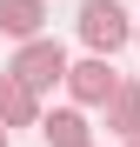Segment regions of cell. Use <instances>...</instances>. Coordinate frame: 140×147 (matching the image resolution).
Wrapping results in <instances>:
<instances>
[{
    "instance_id": "obj_8",
    "label": "cell",
    "mask_w": 140,
    "mask_h": 147,
    "mask_svg": "<svg viewBox=\"0 0 140 147\" xmlns=\"http://www.w3.org/2000/svg\"><path fill=\"white\" fill-rule=\"evenodd\" d=\"M0 147H13V140H7V127H0Z\"/></svg>"
},
{
    "instance_id": "obj_7",
    "label": "cell",
    "mask_w": 140,
    "mask_h": 147,
    "mask_svg": "<svg viewBox=\"0 0 140 147\" xmlns=\"http://www.w3.org/2000/svg\"><path fill=\"white\" fill-rule=\"evenodd\" d=\"M107 127L120 134V140H140V87H133V80L113 87V100H107Z\"/></svg>"
},
{
    "instance_id": "obj_6",
    "label": "cell",
    "mask_w": 140,
    "mask_h": 147,
    "mask_svg": "<svg viewBox=\"0 0 140 147\" xmlns=\"http://www.w3.org/2000/svg\"><path fill=\"white\" fill-rule=\"evenodd\" d=\"M0 127H40V100L13 74H0Z\"/></svg>"
},
{
    "instance_id": "obj_9",
    "label": "cell",
    "mask_w": 140,
    "mask_h": 147,
    "mask_svg": "<svg viewBox=\"0 0 140 147\" xmlns=\"http://www.w3.org/2000/svg\"><path fill=\"white\" fill-rule=\"evenodd\" d=\"M133 40H140V27H133Z\"/></svg>"
},
{
    "instance_id": "obj_3",
    "label": "cell",
    "mask_w": 140,
    "mask_h": 147,
    "mask_svg": "<svg viewBox=\"0 0 140 147\" xmlns=\"http://www.w3.org/2000/svg\"><path fill=\"white\" fill-rule=\"evenodd\" d=\"M60 87L74 94L80 107H107V100H113V87H120V74H113V60H93V54H87L80 67H67V80H60Z\"/></svg>"
},
{
    "instance_id": "obj_10",
    "label": "cell",
    "mask_w": 140,
    "mask_h": 147,
    "mask_svg": "<svg viewBox=\"0 0 140 147\" xmlns=\"http://www.w3.org/2000/svg\"><path fill=\"white\" fill-rule=\"evenodd\" d=\"M127 147H140V140H127Z\"/></svg>"
},
{
    "instance_id": "obj_4",
    "label": "cell",
    "mask_w": 140,
    "mask_h": 147,
    "mask_svg": "<svg viewBox=\"0 0 140 147\" xmlns=\"http://www.w3.org/2000/svg\"><path fill=\"white\" fill-rule=\"evenodd\" d=\"M40 140L47 147H93V127L80 107H54V114H40Z\"/></svg>"
},
{
    "instance_id": "obj_5",
    "label": "cell",
    "mask_w": 140,
    "mask_h": 147,
    "mask_svg": "<svg viewBox=\"0 0 140 147\" xmlns=\"http://www.w3.org/2000/svg\"><path fill=\"white\" fill-rule=\"evenodd\" d=\"M40 27H47V0H0V34H13L27 47L40 40Z\"/></svg>"
},
{
    "instance_id": "obj_2",
    "label": "cell",
    "mask_w": 140,
    "mask_h": 147,
    "mask_svg": "<svg viewBox=\"0 0 140 147\" xmlns=\"http://www.w3.org/2000/svg\"><path fill=\"white\" fill-rule=\"evenodd\" d=\"M7 74H13V80H20V87L40 100L47 87H60V80H67V47L40 34V40H27V47L13 54V67H7Z\"/></svg>"
},
{
    "instance_id": "obj_1",
    "label": "cell",
    "mask_w": 140,
    "mask_h": 147,
    "mask_svg": "<svg viewBox=\"0 0 140 147\" xmlns=\"http://www.w3.org/2000/svg\"><path fill=\"white\" fill-rule=\"evenodd\" d=\"M80 40L93 47V60H107V54H120V47L133 40V20L120 0H80Z\"/></svg>"
}]
</instances>
